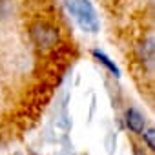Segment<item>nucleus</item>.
<instances>
[{"mask_svg": "<svg viewBox=\"0 0 155 155\" xmlns=\"http://www.w3.org/2000/svg\"><path fill=\"white\" fill-rule=\"evenodd\" d=\"M66 9L71 13L79 28L86 33H97L101 28L97 11L90 0H66Z\"/></svg>", "mask_w": 155, "mask_h": 155, "instance_id": "obj_1", "label": "nucleus"}, {"mask_svg": "<svg viewBox=\"0 0 155 155\" xmlns=\"http://www.w3.org/2000/svg\"><path fill=\"white\" fill-rule=\"evenodd\" d=\"M29 37L33 40V44L40 49H51L57 46L60 35H58V28L49 24V22H35L29 28Z\"/></svg>", "mask_w": 155, "mask_h": 155, "instance_id": "obj_2", "label": "nucleus"}, {"mask_svg": "<svg viewBox=\"0 0 155 155\" xmlns=\"http://www.w3.org/2000/svg\"><path fill=\"white\" fill-rule=\"evenodd\" d=\"M126 126L133 131V133H142L146 130V119L144 115L135 110V108H128L126 110Z\"/></svg>", "mask_w": 155, "mask_h": 155, "instance_id": "obj_3", "label": "nucleus"}, {"mask_svg": "<svg viewBox=\"0 0 155 155\" xmlns=\"http://www.w3.org/2000/svg\"><path fill=\"white\" fill-rule=\"evenodd\" d=\"M139 58L142 60V62H146L148 66H153V51H155V46H153V37H148V38H144L142 42H140V46H139Z\"/></svg>", "mask_w": 155, "mask_h": 155, "instance_id": "obj_4", "label": "nucleus"}, {"mask_svg": "<svg viewBox=\"0 0 155 155\" xmlns=\"http://www.w3.org/2000/svg\"><path fill=\"white\" fill-rule=\"evenodd\" d=\"M91 55H93V57H95V58H97V60H99L106 69H108V71H111L115 77H119V75H120V69L117 68V64H115V62H113L106 53H104V51H101V49H93V51H91Z\"/></svg>", "mask_w": 155, "mask_h": 155, "instance_id": "obj_5", "label": "nucleus"}, {"mask_svg": "<svg viewBox=\"0 0 155 155\" xmlns=\"http://www.w3.org/2000/svg\"><path fill=\"white\" fill-rule=\"evenodd\" d=\"M142 139L146 140V146L153 151V150H155V130H153V128H146V130L142 131Z\"/></svg>", "mask_w": 155, "mask_h": 155, "instance_id": "obj_6", "label": "nucleus"}, {"mask_svg": "<svg viewBox=\"0 0 155 155\" xmlns=\"http://www.w3.org/2000/svg\"><path fill=\"white\" fill-rule=\"evenodd\" d=\"M8 9H9L8 0H0V18H4L8 15Z\"/></svg>", "mask_w": 155, "mask_h": 155, "instance_id": "obj_7", "label": "nucleus"}]
</instances>
